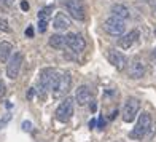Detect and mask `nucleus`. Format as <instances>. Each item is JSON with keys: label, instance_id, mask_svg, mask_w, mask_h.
I'll use <instances>...</instances> for the list:
<instances>
[{"label": "nucleus", "instance_id": "f257e3e1", "mask_svg": "<svg viewBox=\"0 0 156 142\" xmlns=\"http://www.w3.org/2000/svg\"><path fill=\"white\" fill-rule=\"evenodd\" d=\"M38 77V91H54L61 78L54 69H43Z\"/></svg>", "mask_w": 156, "mask_h": 142}, {"label": "nucleus", "instance_id": "f03ea898", "mask_svg": "<svg viewBox=\"0 0 156 142\" xmlns=\"http://www.w3.org/2000/svg\"><path fill=\"white\" fill-rule=\"evenodd\" d=\"M150 128H151V117H150V113L144 112L142 115H139L137 125L129 133V137L131 139H144L148 134V129H150Z\"/></svg>", "mask_w": 156, "mask_h": 142}, {"label": "nucleus", "instance_id": "7ed1b4c3", "mask_svg": "<svg viewBox=\"0 0 156 142\" xmlns=\"http://www.w3.org/2000/svg\"><path fill=\"white\" fill-rule=\"evenodd\" d=\"M104 29L107 34L113 35V37H118V35H123L126 31V24L124 19L116 18V16H110L108 19H105L104 23Z\"/></svg>", "mask_w": 156, "mask_h": 142}, {"label": "nucleus", "instance_id": "20e7f679", "mask_svg": "<svg viewBox=\"0 0 156 142\" xmlns=\"http://www.w3.org/2000/svg\"><path fill=\"white\" fill-rule=\"evenodd\" d=\"M72 115H73V99L66 97L59 104V107L56 109V120L61 123H66L72 118Z\"/></svg>", "mask_w": 156, "mask_h": 142}, {"label": "nucleus", "instance_id": "39448f33", "mask_svg": "<svg viewBox=\"0 0 156 142\" xmlns=\"http://www.w3.org/2000/svg\"><path fill=\"white\" fill-rule=\"evenodd\" d=\"M140 109V102L139 99L136 97H127L126 102H124V107H123V120L126 123H131L136 120V115L139 113Z\"/></svg>", "mask_w": 156, "mask_h": 142}, {"label": "nucleus", "instance_id": "423d86ee", "mask_svg": "<svg viewBox=\"0 0 156 142\" xmlns=\"http://www.w3.org/2000/svg\"><path fill=\"white\" fill-rule=\"evenodd\" d=\"M66 3V10L69 11V15L76 21L84 19V5L83 0H64Z\"/></svg>", "mask_w": 156, "mask_h": 142}, {"label": "nucleus", "instance_id": "0eeeda50", "mask_svg": "<svg viewBox=\"0 0 156 142\" xmlns=\"http://www.w3.org/2000/svg\"><path fill=\"white\" fill-rule=\"evenodd\" d=\"M23 59H24V56L23 53H15L10 58L8 61V66H6V77L11 80H15L16 77L19 75V70H21V64H23Z\"/></svg>", "mask_w": 156, "mask_h": 142}, {"label": "nucleus", "instance_id": "6e6552de", "mask_svg": "<svg viewBox=\"0 0 156 142\" xmlns=\"http://www.w3.org/2000/svg\"><path fill=\"white\" fill-rule=\"evenodd\" d=\"M107 58L110 61V64L113 67H116V70H123L126 67V64H127V59H126V56L121 53V51H116V49H108V53H107Z\"/></svg>", "mask_w": 156, "mask_h": 142}, {"label": "nucleus", "instance_id": "1a4fd4ad", "mask_svg": "<svg viewBox=\"0 0 156 142\" xmlns=\"http://www.w3.org/2000/svg\"><path fill=\"white\" fill-rule=\"evenodd\" d=\"M66 38H67V46L72 49V51H75V53H81L84 49V46H86L84 38L81 37V35H78V34H67Z\"/></svg>", "mask_w": 156, "mask_h": 142}, {"label": "nucleus", "instance_id": "9d476101", "mask_svg": "<svg viewBox=\"0 0 156 142\" xmlns=\"http://www.w3.org/2000/svg\"><path fill=\"white\" fill-rule=\"evenodd\" d=\"M70 74H62L61 75V78H59V83H58V86H56V89L53 91V94L56 96V97H59V96H62V94H66L67 91L70 89Z\"/></svg>", "mask_w": 156, "mask_h": 142}, {"label": "nucleus", "instance_id": "9b49d317", "mask_svg": "<svg viewBox=\"0 0 156 142\" xmlns=\"http://www.w3.org/2000/svg\"><path fill=\"white\" fill-rule=\"evenodd\" d=\"M145 75V66L140 59H134L129 66V77L132 80H139Z\"/></svg>", "mask_w": 156, "mask_h": 142}, {"label": "nucleus", "instance_id": "f8f14e48", "mask_svg": "<svg viewBox=\"0 0 156 142\" xmlns=\"http://www.w3.org/2000/svg\"><path fill=\"white\" fill-rule=\"evenodd\" d=\"M139 35H140L139 31H131L129 34L123 35V37L118 40V46L123 48V49H129V48L139 40Z\"/></svg>", "mask_w": 156, "mask_h": 142}, {"label": "nucleus", "instance_id": "ddd939ff", "mask_svg": "<svg viewBox=\"0 0 156 142\" xmlns=\"http://www.w3.org/2000/svg\"><path fill=\"white\" fill-rule=\"evenodd\" d=\"M72 26V21L67 15H64V13H56V16L53 19V27L58 31H66L69 27Z\"/></svg>", "mask_w": 156, "mask_h": 142}, {"label": "nucleus", "instance_id": "4468645a", "mask_svg": "<svg viewBox=\"0 0 156 142\" xmlns=\"http://www.w3.org/2000/svg\"><path fill=\"white\" fill-rule=\"evenodd\" d=\"M91 89L88 86H80L76 89V94H75V101L78 102V105H86L89 101H91Z\"/></svg>", "mask_w": 156, "mask_h": 142}, {"label": "nucleus", "instance_id": "2eb2a0df", "mask_svg": "<svg viewBox=\"0 0 156 142\" xmlns=\"http://www.w3.org/2000/svg\"><path fill=\"white\" fill-rule=\"evenodd\" d=\"M112 13H113V16L121 18V19H127L131 16L129 8H127L126 5H123V3H115V5H113L112 6Z\"/></svg>", "mask_w": 156, "mask_h": 142}, {"label": "nucleus", "instance_id": "dca6fc26", "mask_svg": "<svg viewBox=\"0 0 156 142\" xmlns=\"http://www.w3.org/2000/svg\"><path fill=\"white\" fill-rule=\"evenodd\" d=\"M66 45H67V38L64 35L56 34V35L49 37V46H53L56 49H62V48H66Z\"/></svg>", "mask_w": 156, "mask_h": 142}, {"label": "nucleus", "instance_id": "f3484780", "mask_svg": "<svg viewBox=\"0 0 156 142\" xmlns=\"http://www.w3.org/2000/svg\"><path fill=\"white\" fill-rule=\"evenodd\" d=\"M11 51H13L11 43H8V42H0V61L5 62L11 56Z\"/></svg>", "mask_w": 156, "mask_h": 142}, {"label": "nucleus", "instance_id": "a211bd4d", "mask_svg": "<svg viewBox=\"0 0 156 142\" xmlns=\"http://www.w3.org/2000/svg\"><path fill=\"white\" fill-rule=\"evenodd\" d=\"M51 13H53V6H45V8H41L38 11V19L40 21H49Z\"/></svg>", "mask_w": 156, "mask_h": 142}, {"label": "nucleus", "instance_id": "6ab92c4d", "mask_svg": "<svg viewBox=\"0 0 156 142\" xmlns=\"http://www.w3.org/2000/svg\"><path fill=\"white\" fill-rule=\"evenodd\" d=\"M0 31L2 32H10V26H8V23H6V19H3V18H0Z\"/></svg>", "mask_w": 156, "mask_h": 142}, {"label": "nucleus", "instance_id": "aec40b11", "mask_svg": "<svg viewBox=\"0 0 156 142\" xmlns=\"http://www.w3.org/2000/svg\"><path fill=\"white\" fill-rule=\"evenodd\" d=\"M46 29H48V21H40L38 19V31L43 34V32H46Z\"/></svg>", "mask_w": 156, "mask_h": 142}, {"label": "nucleus", "instance_id": "412c9836", "mask_svg": "<svg viewBox=\"0 0 156 142\" xmlns=\"http://www.w3.org/2000/svg\"><path fill=\"white\" fill-rule=\"evenodd\" d=\"M5 94H6V85H5V82L0 80V101L3 99Z\"/></svg>", "mask_w": 156, "mask_h": 142}, {"label": "nucleus", "instance_id": "4be33fe9", "mask_svg": "<svg viewBox=\"0 0 156 142\" xmlns=\"http://www.w3.org/2000/svg\"><path fill=\"white\" fill-rule=\"evenodd\" d=\"M10 120H11V115H10V113H6V115H5V118H3V120H0V128H3L6 123L10 122Z\"/></svg>", "mask_w": 156, "mask_h": 142}, {"label": "nucleus", "instance_id": "5701e85b", "mask_svg": "<svg viewBox=\"0 0 156 142\" xmlns=\"http://www.w3.org/2000/svg\"><path fill=\"white\" fill-rule=\"evenodd\" d=\"M23 129L27 131V133H30V131H32V123H30V122H24V123H23Z\"/></svg>", "mask_w": 156, "mask_h": 142}, {"label": "nucleus", "instance_id": "b1692460", "mask_svg": "<svg viewBox=\"0 0 156 142\" xmlns=\"http://www.w3.org/2000/svg\"><path fill=\"white\" fill-rule=\"evenodd\" d=\"M26 37H29V38L34 37V27H32V26H27V29H26Z\"/></svg>", "mask_w": 156, "mask_h": 142}, {"label": "nucleus", "instance_id": "393cba45", "mask_svg": "<svg viewBox=\"0 0 156 142\" xmlns=\"http://www.w3.org/2000/svg\"><path fill=\"white\" fill-rule=\"evenodd\" d=\"M29 8H30L29 3H27L26 0H21V10H23V11H29Z\"/></svg>", "mask_w": 156, "mask_h": 142}, {"label": "nucleus", "instance_id": "a878e982", "mask_svg": "<svg viewBox=\"0 0 156 142\" xmlns=\"http://www.w3.org/2000/svg\"><path fill=\"white\" fill-rule=\"evenodd\" d=\"M34 96H35V88H30L27 91V99H34Z\"/></svg>", "mask_w": 156, "mask_h": 142}, {"label": "nucleus", "instance_id": "bb28decb", "mask_svg": "<svg viewBox=\"0 0 156 142\" xmlns=\"http://www.w3.org/2000/svg\"><path fill=\"white\" fill-rule=\"evenodd\" d=\"M104 128H105V120L99 118V129H104Z\"/></svg>", "mask_w": 156, "mask_h": 142}, {"label": "nucleus", "instance_id": "cd10ccee", "mask_svg": "<svg viewBox=\"0 0 156 142\" xmlns=\"http://www.w3.org/2000/svg\"><path fill=\"white\" fill-rule=\"evenodd\" d=\"M3 2H5L6 6H13V5H15V0H3Z\"/></svg>", "mask_w": 156, "mask_h": 142}, {"label": "nucleus", "instance_id": "c85d7f7f", "mask_svg": "<svg viewBox=\"0 0 156 142\" xmlns=\"http://www.w3.org/2000/svg\"><path fill=\"white\" fill-rule=\"evenodd\" d=\"M89 107H91V112H96V102H91Z\"/></svg>", "mask_w": 156, "mask_h": 142}, {"label": "nucleus", "instance_id": "c756f323", "mask_svg": "<svg viewBox=\"0 0 156 142\" xmlns=\"http://www.w3.org/2000/svg\"><path fill=\"white\" fill-rule=\"evenodd\" d=\"M96 126V120L93 118V120H91V122H89V128H94Z\"/></svg>", "mask_w": 156, "mask_h": 142}, {"label": "nucleus", "instance_id": "7c9ffc66", "mask_svg": "<svg viewBox=\"0 0 156 142\" xmlns=\"http://www.w3.org/2000/svg\"><path fill=\"white\" fill-rule=\"evenodd\" d=\"M151 56H153V59L156 61V46L153 48V53H151Z\"/></svg>", "mask_w": 156, "mask_h": 142}, {"label": "nucleus", "instance_id": "2f4dec72", "mask_svg": "<svg viewBox=\"0 0 156 142\" xmlns=\"http://www.w3.org/2000/svg\"><path fill=\"white\" fill-rule=\"evenodd\" d=\"M3 5H5V2H0V8H3Z\"/></svg>", "mask_w": 156, "mask_h": 142}, {"label": "nucleus", "instance_id": "473e14b6", "mask_svg": "<svg viewBox=\"0 0 156 142\" xmlns=\"http://www.w3.org/2000/svg\"><path fill=\"white\" fill-rule=\"evenodd\" d=\"M144 2H151V0H144Z\"/></svg>", "mask_w": 156, "mask_h": 142}, {"label": "nucleus", "instance_id": "72a5a7b5", "mask_svg": "<svg viewBox=\"0 0 156 142\" xmlns=\"http://www.w3.org/2000/svg\"><path fill=\"white\" fill-rule=\"evenodd\" d=\"M154 35H156V29H154Z\"/></svg>", "mask_w": 156, "mask_h": 142}]
</instances>
